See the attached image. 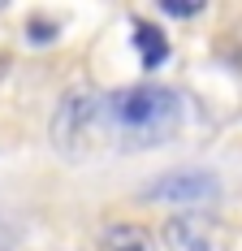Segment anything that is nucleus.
I'll return each instance as SVG.
<instances>
[{"label": "nucleus", "instance_id": "nucleus-3", "mask_svg": "<svg viewBox=\"0 0 242 251\" xmlns=\"http://www.w3.org/2000/svg\"><path fill=\"white\" fill-rule=\"evenodd\" d=\"M160 238L169 251H225V226L212 212H173Z\"/></svg>", "mask_w": 242, "mask_h": 251}, {"label": "nucleus", "instance_id": "nucleus-2", "mask_svg": "<svg viewBox=\"0 0 242 251\" xmlns=\"http://www.w3.org/2000/svg\"><path fill=\"white\" fill-rule=\"evenodd\" d=\"M143 200H156L177 212H203L208 203L220 200V182L208 169H173V174H160L156 182H147Z\"/></svg>", "mask_w": 242, "mask_h": 251}, {"label": "nucleus", "instance_id": "nucleus-1", "mask_svg": "<svg viewBox=\"0 0 242 251\" xmlns=\"http://www.w3.org/2000/svg\"><path fill=\"white\" fill-rule=\"evenodd\" d=\"M186 122V104L173 87L130 82L99 96V139L104 151H147L177 139Z\"/></svg>", "mask_w": 242, "mask_h": 251}, {"label": "nucleus", "instance_id": "nucleus-4", "mask_svg": "<svg viewBox=\"0 0 242 251\" xmlns=\"http://www.w3.org/2000/svg\"><path fill=\"white\" fill-rule=\"evenodd\" d=\"M96 251H160L139 221H108L96 234Z\"/></svg>", "mask_w": 242, "mask_h": 251}, {"label": "nucleus", "instance_id": "nucleus-5", "mask_svg": "<svg viewBox=\"0 0 242 251\" xmlns=\"http://www.w3.org/2000/svg\"><path fill=\"white\" fill-rule=\"evenodd\" d=\"M134 44L143 48V61H147V65H160V61L169 56V44L160 39V30H156L151 22H134Z\"/></svg>", "mask_w": 242, "mask_h": 251}]
</instances>
